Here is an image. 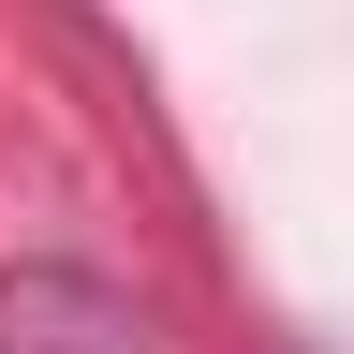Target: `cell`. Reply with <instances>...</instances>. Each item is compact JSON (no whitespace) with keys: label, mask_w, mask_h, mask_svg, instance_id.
<instances>
[{"label":"cell","mask_w":354,"mask_h":354,"mask_svg":"<svg viewBox=\"0 0 354 354\" xmlns=\"http://www.w3.org/2000/svg\"><path fill=\"white\" fill-rule=\"evenodd\" d=\"M0 354H148V310L104 266L30 251V266H0Z\"/></svg>","instance_id":"1"}]
</instances>
